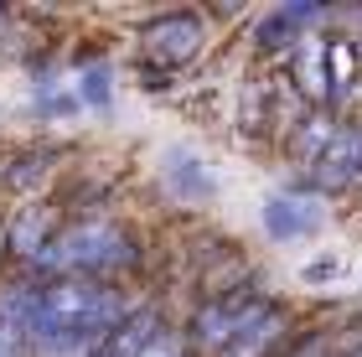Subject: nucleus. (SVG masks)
<instances>
[{
    "mask_svg": "<svg viewBox=\"0 0 362 357\" xmlns=\"http://www.w3.org/2000/svg\"><path fill=\"white\" fill-rule=\"evenodd\" d=\"M57 233V207H47V202H21L16 207V218L6 223V249L21 259V264H31L42 249H47V238Z\"/></svg>",
    "mask_w": 362,
    "mask_h": 357,
    "instance_id": "nucleus-8",
    "label": "nucleus"
},
{
    "mask_svg": "<svg viewBox=\"0 0 362 357\" xmlns=\"http://www.w3.org/2000/svg\"><path fill=\"white\" fill-rule=\"evenodd\" d=\"M129 264H140V238L114 218H73L68 228L57 223V233L47 238V249L31 259V269L52 274V280H104Z\"/></svg>",
    "mask_w": 362,
    "mask_h": 357,
    "instance_id": "nucleus-1",
    "label": "nucleus"
},
{
    "mask_svg": "<svg viewBox=\"0 0 362 357\" xmlns=\"http://www.w3.org/2000/svg\"><path fill=\"white\" fill-rule=\"evenodd\" d=\"M0 357H31L26 352V332H16V327L0 321Z\"/></svg>",
    "mask_w": 362,
    "mask_h": 357,
    "instance_id": "nucleus-15",
    "label": "nucleus"
},
{
    "mask_svg": "<svg viewBox=\"0 0 362 357\" xmlns=\"http://www.w3.org/2000/svg\"><path fill=\"white\" fill-rule=\"evenodd\" d=\"M160 176H166L171 197L187 202V207H197V202L212 197V176H207V166H202L197 156H187V151H166V166H160Z\"/></svg>",
    "mask_w": 362,
    "mask_h": 357,
    "instance_id": "nucleus-11",
    "label": "nucleus"
},
{
    "mask_svg": "<svg viewBox=\"0 0 362 357\" xmlns=\"http://www.w3.org/2000/svg\"><path fill=\"white\" fill-rule=\"evenodd\" d=\"M140 357H187V347H181V336H176V332H160Z\"/></svg>",
    "mask_w": 362,
    "mask_h": 357,
    "instance_id": "nucleus-13",
    "label": "nucleus"
},
{
    "mask_svg": "<svg viewBox=\"0 0 362 357\" xmlns=\"http://www.w3.org/2000/svg\"><path fill=\"white\" fill-rule=\"evenodd\" d=\"M305 115V104L295 99V88L285 83V78H249V83H243V99H238V129L243 135H285V129L295 124Z\"/></svg>",
    "mask_w": 362,
    "mask_h": 357,
    "instance_id": "nucleus-4",
    "label": "nucleus"
},
{
    "mask_svg": "<svg viewBox=\"0 0 362 357\" xmlns=\"http://www.w3.org/2000/svg\"><path fill=\"white\" fill-rule=\"evenodd\" d=\"M73 99L88 104V109H109V99H114V73H109V62H93V68H83V78H78V88H73Z\"/></svg>",
    "mask_w": 362,
    "mask_h": 357,
    "instance_id": "nucleus-12",
    "label": "nucleus"
},
{
    "mask_svg": "<svg viewBox=\"0 0 362 357\" xmlns=\"http://www.w3.org/2000/svg\"><path fill=\"white\" fill-rule=\"evenodd\" d=\"M135 311L140 305L129 295H119V285H104V280H47V285H37L31 332H57V336H78V342L104 347L109 332L124 327Z\"/></svg>",
    "mask_w": 362,
    "mask_h": 357,
    "instance_id": "nucleus-2",
    "label": "nucleus"
},
{
    "mask_svg": "<svg viewBox=\"0 0 362 357\" xmlns=\"http://www.w3.org/2000/svg\"><path fill=\"white\" fill-rule=\"evenodd\" d=\"M202 47H207V21L197 11H160L140 26V62H151L160 73L197 62Z\"/></svg>",
    "mask_w": 362,
    "mask_h": 357,
    "instance_id": "nucleus-3",
    "label": "nucleus"
},
{
    "mask_svg": "<svg viewBox=\"0 0 362 357\" xmlns=\"http://www.w3.org/2000/svg\"><path fill=\"white\" fill-rule=\"evenodd\" d=\"M337 274H341L337 259H316V264L300 269V280H305V285H326V280H337Z\"/></svg>",
    "mask_w": 362,
    "mask_h": 357,
    "instance_id": "nucleus-14",
    "label": "nucleus"
},
{
    "mask_svg": "<svg viewBox=\"0 0 362 357\" xmlns=\"http://www.w3.org/2000/svg\"><path fill=\"white\" fill-rule=\"evenodd\" d=\"M321 228V197L316 192H274L264 202V233L274 243H290V238H305Z\"/></svg>",
    "mask_w": 362,
    "mask_h": 357,
    "instance_id": "nucleus-7",
    "label": "nucleus"
},
{
    "mask_svg": "<svg viewBox=\"0 0 362 357\" xmlns=\"http://www.w3.org/2000/svg\"><path fill=\"white\" fill-rule=\"evenodd\" d=\"M57 151H42V145H26V151H16L6 166H0V187L16 192V197H31L37 187H47L57 176Z\"/></svg>",
    "mask_w": 362,
    "mask_h": 357,
    "instance_id": "nucleus-10",
    "label": "nucleus"
},
{
    "mask_svg": "<svg viewBox=\"0 0 362 357\" xmlns=\"http://www.w3.org/2000/svg\"><path fill=\"white\" fill-rule=\"evenodd\" d=\"M285 57H290V78L285 83L295 88V99H300L305 109H326V99H332V88H326V37L321 31H305Z\"/></svg>",
    "mask_w": 362,
    "mask_h": 357,
    "instance_id": "nucleus-6",
    "label": "nucleus"
},
{
    "mask_svg": "<svg viewBox=\"0 0 362 357\" xmlns=\"http://www.w3.org/2000/svg\"><path fill=\"white\" fill-rule=\"evenodd\" d=\"M0 21H6V11H0Z\"/></svg>",
    "mask_w": 362,
    "mask_h": 357,
    "instance_id": "nucleus-16",
    "label": "nucleus"
},
{
    "mask_svg": "<svg viewBox=\"0 0 362 357\" xmlns=\"http://www.w3.org/2000/svg\"><path fill=\"white\" fill-rule=\"evenodd\" d=\"M332 135H337V115L332 109H305V115L285 129V156L295 160V166L310 171L321 160V151L332 145Z\"/></svg>",
    "mask_w": 362,
    "mask_h": 357,
    "instance_id": "nucleus-9",
    "label": "nucleus"
},
{
    "mask_svg": "<svg viewBox=\"0 0 362 357\" xmlns=\"http://www.w3.org/2000/svg\"><path fill=\"white\" fill-rule=\"evenodd\" d=\"M362 187V119H337L332 145L310 166V192H357Z\"/></svg>",
    "mask_w": 362,
    "mask_h": 357,
    "instance_id": "nucleus-5",
    "label": "nucleus"
}]
</instances>
